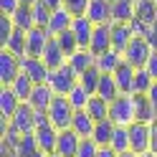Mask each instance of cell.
Segmentation results:
<instances>
[{
	"label": "cell",
	"mask_w": 157,
	"mask_h": 157,
	"mask_svg": "<svg viewBox=\"0 0 157 157\" xmlns=\"http://www.w3.org/2000/svg\"><path fill=\"white\" fill-rule=\"evenodd\" d=\"M109 119L117 127H129L137 122L134 114V94H119L117 99L109 104Z\"/></svg>",
	"instance_id": "obj_1"
},
{
	"label": "cell",
	"mask_w": 157,
	"mask_h": 157,
	"mask_svg": "<svg viewBox=\"0 0 157 157\" xmlns=\"http://www.w3.org/2000/svg\"><path fill=\"white\" fill-rule=\"evenodd\" d=\"M48 122H51L58 132H63V129H71V122H74V114L76 109L71 106V101L66 99V96H58L56 94V99L51 101V106H48Z\"/></svg>",
	"instance_id": "obj_2"
},
{
	"label": "cell",
	"mask_w": 157,
	"mask_h": 157,
	"mask_svg": "<svg viewBox=\"0 0 157 157\" xmlns=\"http://www.w3.org/2000/svg\"><path fill=\"white\" fill-rule=\"evenodd\" d=\"M152 53H155L152 43L147 41L144 36H134L132 43L127 46V51H124V61L129 66H134V68H147V61H150Z\"/></svg>",
	"instance_id": "obj_3"
},
{
	"label": "cell",
	"mask_w": 157,
	"mask_h": 157,
	"mask_svg": "<svg viewBox=\"0 0 157 157\" xmlns=\"http://www.w3.org/2000/svg\"><path fill=\"white\" fill-rule=\"evenodd\" d=\"M76 84H78V74L74 71L71 63L58 66L56 71H51V76H48V86H51V89H53L58 96H66Z\"/></svg>",
	"instance_id": "obj_4"
},
{
	"label": "cell",
	"mask_w": 157,
	"mask_h": 157,
	"mask_svg": "<svg viewBox=\"0 0 157 157\" xmlns=\"http://www.w3.org/2000/svg\"><path fill=\"white\" fill-rule=\"evenodd\" d=\"M152 147V124L134 122L129 124V150L134 155H147Z\"/></svg>",
	"instance_id": "obj_5"
},
{
	"label": "cell",
	"mask_w": 157,
	"mask_h": 157,
	"mask_svg": "<svg viewBox=\"0 0 157 157\" xmlns=\"http://www.w3.org/2000/svg\"><path fill=\"white\" fill-rule=\"evenodd\" d=\"M10 127H13L18 134H31V132H36V127H38V112H36L28 101H23L21 106H18V112L13 114Z\"/></svg>",
	"instance_id": "obj_6"
},
{
	"label": "cell",
	"mask_w": 157,
	"mask_h": 157,
	"mask_svg": "<svg viewBox=\"0 0 157 157\" xmlns=\"http://www.w3.org/2000/svg\"><path fill=\"white\" fill-rule=\"evenodd\" d=\"M18 74H21V58L8 48H0V84L10 86L18 78Z\"/></svg>",
	"instance_id": "obj_7"
},
{
	"label": "cell",
	"mask_w": 157,
	"mask_h": 157,
	"mask_svg": "<svg viewBox=\"0 0 157 157\" xmlns=\"http://www.w3.org/2000/svg\"><path fill=\"white\" fill-rule=\"evenodd\" d=\"M21 71L25 76H31L36 84H48V76H51V68L43 63V58H36V56L21 58Z\"/></svg>",
	"instance_id": "obj_8"
},
{
	"label": "cell",
	"mask_w": 157,
	"mask_h": 157,
	"mask_svg": "<svg viewBox=\"0 0 157 157\" xmlns=\"http://www.w3.org/2000/svg\"><path fill=\"white\" fill-rule=\"evenodd\" d=\"M36 142H38V150L46 152V155H53L56 152V142H58V129L48 122V124H41L36 127Z\"/></svg>",
	"instance_id": "obj_9"
},
{
	"label": "cell",
	"mask_w": 157,
	"mask_h": 157,
	"mask_svg": "<svg viewBox=\"0 0 157 157\" xmlns=\"http://www.w3.org/2000/svg\"><path fill=\"white\" fill-rule=\"evenodd\" d=\"M112 48V23H104V25H96L94 28V36H91V46L89 51L94 56H101Z\"/></svg>",
	"instance_id": "obj_10"
},
{
	"label": "cell",
	"mask_w": 157,
	"mask_h": 157,
	"mask_svg": "<svg viewBox=\"0 0 157 157\" xmlns=\"http://www.w3.org/2000/svg\"><path fill=\"white\" fill-rule=\"evenodd\" d=\"M132 38H134L132 23H112V48L114 51L124 53L127 46L132 43Z\"/></svg>",
	"instance_id": "obj_11"
},
{
	"label": "cell",
	"mask_w": 157,
	"mask_h": 157,
	"mask_svg": "<svg viewBox=\"0 0 157 157\" xmlns=\"http://www.w3.org/2000/svg\"><path fill=\"white\" fill-rule=\"evenodd\" d=\"M78 144H81V137H78L74 129H63V132H58L56 155H61V157H76Z\"/></svg>",
	"instance_id": "obj_12"
},
{
	"label": "cell",
	"mask_w": 157,
	"mask_h": 157,
	"mask_svg": "<svg viewBox=\"0 0 157 157\" xmlns=\"http://www.w3.org/2000/svg\"><path fill=\"white\" fill-rule=\"evenodd\" d=\"M51 38H53V36L48 33L46 28H38V25H36V28H31V31H28V56L41 58Z\"/></svg>",
	"instance_id": "obj_13"
},
{
	"label": "cell",
	"mask_w": 157,
	"mask_h": 157,
	"mask_svg": "<svg viewBox=\"0 0 157 157\" xmlns=\"http://www.w3.org/2000/svg\"><path fill=\"white\" fill-rule=\"evenodd\" d=\"M94 23L89 21L86 15H76L74 18V23H71V33L76 36V41L81 48H89L91 46V36H94Z\"/></svg>",
	"instance_id": "obj_14"
},
{
	"label": "cell",
	"mask_w": 157,
	"mask_h": 157,
	"mask_svg": "<svg viewBox=\"0 0 157 157\" xmlns=\"http://www.w3.org/2000/svg\"><path fill=\"white\" fill-rule=\"evenodd\" d=\"M86 18H89L94 25L112 23V0H91L89 10H86Z\"/></svg>",
	"instance_id": "obj_15"
},
{
	"label": "cell",
	"mask_w": 157,
	"mask_h": 157,
	"mask_svg": "<svg viewBox=\"0 0 157 157\" xmlns=\"http://www.w3.org/2000/svg\"><path fill=\"white\" fill-rule=\"evenodd\" d=\"M53 99H56V91L48 84H36V89L31 94V99H28V104H31L36 112H48V106H51Z\"/></svg>",
	"instance_id": "obj_16"
},
{
	"label": "cell",
	"mask_w": 157,
	"mask_h": 157,
	"mask_svg": "<svg viewBox=\"0 0 157 157\" xmlns=\"http://www.w3.org/2000/svg\"><path fill=\"white\" fill-rule=\"evenodd\" d=\"M21 104H23V101L18 99V94L10 89V86H3V89H0V117H3V119L10 122Z\"/></svg>",
	"instance_id": "obj_17"
},
{
	"label": "cell",
	"mask_w": 157,
	"mask_h": 157,
	"mask_svg": "<svg viewBox=\"0 0 157 157\" xmlns=\"http://www.w3.org/2000/svg\"><path fill=\"white\" fill-rule=\"evenodd\" d=\"M134 114H137V122H147V124L157 119V109L147 94H134Z\"/></svg>",
	"instance_id": "obj_18"
},
{
	"label": "cell",
	"mask_w": 157,
	"mask_h": 157,
	"mask_svg": "<svg viewBox=\"0 0 157 157\" xmlns=\"http://www.w3.org/2000/svg\"><path fill=\"white\" fill-rule=\"evenodd\" d=\"M71 23H74V15L66 10V8H58V10H53L51 15V23H48L46 31L51 33V36H61L66 31H71Z\"/></svg>",
	"instance_id": "obj_19"
},
{
	"label": "cell",
	"mask_w": 157,
	"mask_h": 157,
	"mask_svg": "<svg viewBox=\"0 0 157 157\" xmlns=\"http://www.w3.org/2000/svg\"><path fill=\"white\" fill-rule=\"evenodd\" d=\"M134 74H137V68L129 66L127 61H122V66L114 71L117 86H119V91H122V94H134Z\"/></svg>",
	"instance_id": "obj_20"
},
{
	"label": "cell",
	"mask_w": 157,
	"mask_h": 157,
	"mask_svg": "<svg viewBox=\"0 0 157 157\" xmlns=\"http://www.w3.org/2000/svg\"><path fill=\"white\" fill-rule=\"evenodd\" d=\"M43 63L51 68V71H56L58 66H63V63H68V58H66V53L61 51V46H58V41L56 38H51L48 41V46H46V51H43Z\"/></svg>",
	"instance_id": "obj_21"
},
{
	"label": "cell",
	"mask_w": 157,
	"mask_h": 157,
	"mask_svg": "<svg viewBox=\"0 0 157 157\" xmlns=\"http://www.w3.org/2000/svg\"><path fill=\"white\" fill-rule=\"evenodd\" d=\"M114 132H117V124H114L112 119H101V122H96L91 140L99 144V147H109L112 140H114Z\"/></svg>",
	"instance_id": "obj_22"
},
{
	"label": "cell",
	"mask_w": 157,
	"mask_h": 157,
	"mask_svg": "<svg viewBox=\"0 0 157 157\" xmlns=\"http://www.w3.org/2000/svg\"><path fill=\"white\" fill-rule=\"evenodd\" d=\"M132 21H134V0H114L112 23H132Z\"/></svg>",
	"instance_id": "obj_23"
},
{
	"label": "cell",
	"mask_w": 157,
	"mask_h": 157,
	"mask_svg": "<svg viewBox=\"0 0 157 157\" xmlns=\"http://www.w3.org/2000/svg\"><path fill=\"white\" fill-rule=\"evenodd\" d=\"M122 61H124V53H119V51H114V48H109L106 53L96 56V68H99L101 74H114L117 68L122 66Z\"/></svg>",
	"instance_id": "obj_24"
},
{
	"label": "cell",
	"mask_w": 157,
	"mask_h": 157,
	"mask_svg": "<svg viewBox=\"0 0 157 157\" xmlns=\"http://www.w3.org/2000/svg\"><path fill=\"white\" fill-rule=\"evenodd\" d=\"M68 63H71V66H74V71L81 76L84 71H89V68L96 66V56L89 51V48H78V51H76L71 58H68Z\"/></svg>",
	"instance_id": "obj_25"
},
{
	"label": "cell",
	"mask_w": 157,
	"mask_h": 157,
	"mask_svg": "<svg viewBox=\"0 0 157 157\" xmlns=\"http://www.w3.org/2000/svg\"><path fill=\"white\" fill-rule=\"evenodd\" d=\"M134 18L144 25H152L157 21V5L152 0H134Z\"/></svg>",
	"instance_id": "obj_26"
},
{
	"label": "cell",
	"mask_w": 157,
	"mask_h": 157,
	"mask_svg": "<svg viewBox=\"0 0 157 157\" xmlns=\"http://www.w3.org/2000/svg\"><path fill=\"white\" fill-rule=\"evenodd\" d=\"M119 94H122V91H119V86H117L114 74H101V81H99V89H96V96H101V99H106V101L112 104Z\"/></svg>",
	"instance_id": "obj_27"
},
{
	"label": "cell",
	"mask_w": 157,
	"mask_h": 157,
	"mask_svg": "<svg viewBox=\"0 0 157 157\" xmlns=\"http://www.w3.org/2000/svg\"><path fill=\"white\" fill-rule=\"evenodd\" d=\"M94 127H96V119H91L89 114L84 112H76L74 114V122H71V129L78 134V137H91L94 134Z\"/></svg>",
	"instance_id": "obj_28"
},
{
	"label": "cell",
	"mask_w": 157,
	"mask_h": 157,
	"mask_svg": "<svg viewBox=\"0 0 157 157\" xmlns=\"http://www.w3.org/2000/svg\"><path fill=\"white\" fill-rule=\"evenodd\" d=\"M3 48H8V51L15 53L18 58L28 56V31H21V28H15V33L10 36V41H8Z\"/></svg>",
	"instance_id": "obj_29"
},
{
	"label": "cell",
	"mask_w": 157,
	"mask_h": 157,
	"mask_svg": "<svg viewBox=\"0 0 157 157\" xmlns=\"http://www.w3.org/2000/svg\"><path fill=\"white\" fill-rule=\"evenodd\" d=\"M10 89L18 94V99H21V101H28V99H31V94H33V89H36V81L21 71V74H18V78L10 84Z\"/></svg>",
	"instance_id": "obj_30"
},
{
	"label": "cell",
	"mask_w": 157,
	"mask_h": 157,
	"mask_svg": "<svg viewBox=\"0 0 157 157\" xmlns=\"http://www.w3.org/2000/svg\"><path fill=\"white\" fill-rule=\"evenodd\" d=\"M86 114H89L91 119H96V122H101V119H109V101L94 94L91 99H89V104H86Z\"/></svg>",
	"instance_id": "obj_31"
},
{
	"label": "cell",
	"mask_w": 157,
	"mask_h": 157,
	"mask_svg": "<svg viewBox=\"0 0 157 157\" xmlns=\"http://www.w3.org/2000/svg\"><path fill=\"white\" fill-rule=\"evenodd\" d=\"M38 152V142H36V134H21L15 142V157H31Z\"/></svg>",
	"instance_id": "obj_32"
},
{
	"label": "cell",
	"mask_w": 157,
	"mask_h": 157,
	"mask_svg": "<svg viewBox=\"0 0 157 157\" xmlns=\"http://www.w3.org/2000/svg\"><path fill=\"white\" fill-rule=\"evenodd\" d=\"M10 18H13L15 28H21V31H31V28H36V21H33V10H31V5H21V8H18V10H15Z\"/></svg>",
	"instance_id": "obj_33"
},
{
	"label": "cell",
	"mask_w": 157,
	"mask_h": 157,
	"mask_svg": "<svg viewBox=\"0 0 157 157\" xmlns=\"http://www.w3.org/2000/svg\"><path fill=\"white\" fill-rule=\"evenodd\" d=\"M66 99L71 101V106H74L76 112H84V109H86V104H89V99H91V94L86 91V89H84L81 84H76L74 89H71V91L66 94Z\"/></svg>",
	"instance_id": "obj_34"
},
{
	"label": "cell",
	"mask_w": 157,
	"mask_h": 157,
	"mask_svg": "<svg viewBox=\"0 0 157 157\" xmlns=\"http://www.w3.org/2000/svg\"><path fill=\"white\" fill-rule=\"evenodd\" d=\"M99 81H101V71H99V68H89V71H84L81 76H78V84H81L84 86V89L86 91H89L91 96L96 94V89H99Z\"/></svg>",
	"instance_id": "obj_35"
},
{
	"label": "cell",
	"mask_w": 157,
	"mask_h": 157,
	"mask_svg": "<svg viewBox=\"0 0 157 157\" xmlns=\"http://www.w3.org/2000/svg\"><path fill=\"white\" fill-rule=\"evenodd\" d=\"M53 38L58 41V46H61V51L66 53V58H71L78 48H81V46H78V41H76V36H74L71 31H66V33H61V36H53Z\"/></svg>",
	"instance_id": "obj_36"
},
{
	"label": "cell",
	"mask_w": 157,
	"mask_h": 157,
	"mask_svg": "<svg viewBox=\"0 0 157 157\" xmlns=\"http://www.w3.org/2000/svg\"><path fill=\"white\" fill-rule=\"evenodd\" d=\"M112 150L114 152H129V127H117V132H114V140H112Z\"/></svg>",
	"instance_id": "obj_37"
},
{
	"label": "cell",
	"mask_w": 157,
	"mask_h": 157,
	"mask_svg": "<svg viewBox=\"0 0 157 157\" xmlns=\"http://www.w3.org/2000/svg\"><path fill=\"white\" fill-rule=\"evenodd\" d=\"M152 84H155V78L150 76V71H147V68H137V74H134V94H147L152 89Z\"/></svg>",
	"instance_id": "obj_38"
},
{
	"label": "cell",
	"mask_w": 157,
	"mask_h": 157,
	"mask_svg": "<svg viewBox=\"0 0 157 157\" xmlns=\"http://www.w3.org/2000/svg\"><path fill=\"white\" fill-rule=\"evenodd\" d=\"M31 10H33V21H36V25H38V28H48L53 10H48V8L41 3V0H38L36 5H31Z\"/></svg>",
	"instance_id": "obj_39"
},
{
	"label": "cell",
	"mask_w": 157,
	"mask_h": 157,
	"mask_svg": "<svg viewBox=\"0 0 157 157\" xmlns=\"http://www.w3.org/2000/svg\"><path fill=\"white\" fill-rule=\"evenodd\" d=\"M15 33V23L10 15H0V48H3L8 41H10V36Z\"/></svg>",
	"instance_id": "obj_40"
},
{
	"label": "cell",
	"mask_w": 157,
	"mask_h": 157,
	"mask_svg": "<svg viewBox=\"0 0 157 157\" xmlns=\"http://www.w3.org/2000/svg\"><path fill=\"white\" fill-rule=\"evenodd\" d=\"M99 155V144H96L91 137H81V144H78L76 157H96Z\"/></svg>",
	"instance_id": "obj_41"
},
{
	"label": "cell",
	"mask_w": 157,
	"mask_h": 157,
	"mask_svg": "<svg viewBox=\"0 0 157 157\" xmlns=\"http://www.w3.org/2000/svg\"><path fill=\"white\" fill-rule=\"evenodd\" d=\"M89 3H91V0H63V8L76 18V15H86V10H89Z\"/></svg>",
	"instance_id": "obj_42"
},
{
	"label": "cell",
	"mask_w": 157,
	"mask_h": 157,
	"mask_svg": "<svg viewBox=\"0 0 157 157\" xmlns=\"http://www.w3.org/2000/svg\"><path fill=\"white\" fill-rule=\"evenodd\" d=\"M21 8V0H0V13L3 15H13Z\"/></svg>",
	"instance_id": "obj_43"
},
{
	"label": "cell",
	"mask_w": 157,
	"mask_h": 157,
	"mask_svg": "<svg viewBox=\"0 0 157 157\" xmlns=\"http://www.w3.org/2000/svg\"><path fill=\"white\" fill-rule=\"evenodd\" d=\"M147 71H150V76L157 81V51L150 56V61H147Z\"/></svg>",
	"instance_id": "obj_44"
},
{
	"label": "cell",
	"mask_w": 157,
	"mask_h": 157,
	"mask_svg": "<svg viewBox=\"0 0 157 157\" xmlns=\"http://www.w3.org/2000/svg\"><path fill=\"white\" fill-rule=\"evenodd\" d=\"M147 41H150L152 43V48H155V51H157V21L150 25V33H147Z\"/></svg>",
	"instance_id": "obj_45"
},
{
	"label": "cell",
	"mask_w": 157,
	"mask_h": 157,
	"mask_svg": "<svg viewBox=\"0 0 157 157\" xmlns=\"http://www.w3.org/2000/svg\"><path fill=\"white\" fill-rule=\"evenodd\" d=\"M41 3L48 8V10H58V8H63V0H41Z\"/></svg>",
	"instance_id": "obj_46"
},
{
	"label": "cell",
	"mask_w": 157,
	"mask_h": 157,
	"mask_svg": "<svg viewBox=\"0 0 157 157\" xmlns=\"http://www.w3.org/2000/svg\"><path fill=\"white\" fill-rule=\"evenodd\" d=\"M150 152L157 155V119L152 122V147H150Z\"/></svg>",
	"instance_id": "obj_47"
},
{
	"label": "cell",
	"mask_w": 157,
	"mask_h": 157,
	"mask_svg": "<svg viewBox=\"0 0 157 157\" xmlns=\"http://www.w3.org/2000/svg\"><path fill=\"white\" fill-rule=\"evenodd\" d=\"M96 157H119V152H114L112 147H99V155Z\"/></svg>",
	"instance_id": "obj_48"
},
{
	"label": "cell",
	"mask_w": 157,
	"mask_h": 157,
	"mask_svg": "<svg viewBox=\"0 0 157 157\" xmlns=\"http://www.w3.org/2000/svg\"><path fill=\"white\" fill-rule=\"evenodd\" d=\"M147 96H150V101L155 104V109H157V81L152 84V89H150V91H147Z\"/></svg>",
	"instance_id": "obj_49"
},
{
	"label": "cell",
	"mask_w": 157,
	"mask_h": 157,
	"mask_svg": "<svg viewBox=\"0 0 157 157\" xmlns=\"http://www.w3.org/2000/svg\"><path fill=\"white\" fill-rule=\"evenodd\" d=\"M119 157H140V155H134V152H132V150H129V152H122V155H119Z\"/></svg>",
	"instance_id": "obj_50"
},
{
	"label": "cell",
	"mask_w": 157,
	"mask_h": 157,
	"mask_svg": "<svg viewBox=\"0 0 157 157\" xmlns=\"http://www.w3.org/2000/svg\"><path fill=\"white\" fill-rule=\"evenodd\" d=\"M38 0H21V5H36Z\"/></svg>",
	"instance_id": "obj_51"
},
{
	"label": "cell",
	"mask_w": 157,
	"mask_h": 157,
	"mask_svg": "<svg viewBox=\"0 0 157 157\" xmlns=\"http://www.w3.org/2000/svg\"><path fill=\"white\" fill-rule=\"evenodd\" d=\"M31 157H48V155H46V152H41V150H38V152H36V155H31Z\"/></svg>",
	"instance_id": "obj_52"
},
{
	"label": "cell",
	"mask_w": 157,
	"mask_h": 157,
	"mask_svg": "<svg viewBox=\"0 0 157 157\" xmlns=\"http://www.w3.org/2000/svg\"><path fill=\"white\" fill-rule=\"evenodd\" d=\"M140 157H157V155H152V152H147V155H140Z\"/></svg>",
	"instance_id": "obj_53"
},
{
	"label": "cell",
	"mask_w": 157,
	"mask_h": 157,
	"mask_svg": "<svg viewBox=\"0 0 157 157\" xmlns=\"http://www.w3.org/2000/svg\"><path fill=\"white\" fill-rule=\"evenodd\" d=\"M48 157H61V155H56V152H53V155H48Z\"/></svg>",
	"instance_id": "obj_54"
},
{
	"label": "cell",
	"mask_w": 157,
	"mask_h": 157,
	"mask_svg": "<svg viewBox=\"0 0 157 157\" xmlns=\"http://www.w3.org/2000/svg\"><path fill=\"white\" fill-rule=\"evenodd\" d=\"M152 3H155V5H157V0H152Z\"/></svg>",
	"instance_id": "obj_55"
},
{
	"label": "cell",
	"mask_w": 157,
	"mask_h": 157,
	"mask_svg": "<svg viewBox=\"0 0 157 157\" xmlns=\"http://www.w3.org/2000/svg\"><path fill=\"white\" fill-rule=\"evenodd\" d=\"M112 3H114V0H112Z\"/></svg>",
	"instance_id": "obj_56"
}]
</instances>
